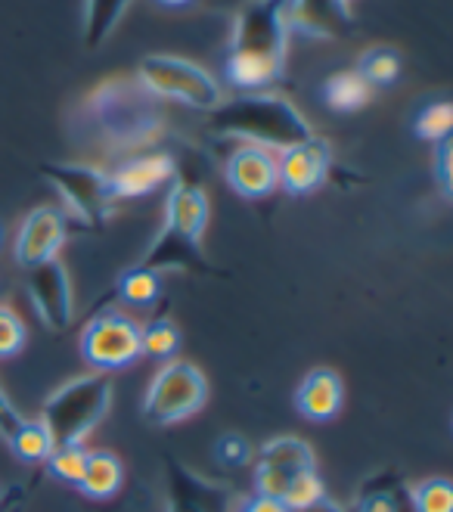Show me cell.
Here are the masks:
<instances>
[{"mask_svg":"<svg viewBox=\"0 0 453 512\" xmlns=\"http://www.w3.org/2000/svg\"><path fill=\"white\" fill-rule=\"evenodd\" d=\"M78 134L112 156H137L153 149L165 128L168 112L159 97L128 75H112L90 87L75 112Z\"/></svg>","mask_w":453,"mask_h":512,"instance_id":"1","label":"cell"},{"mask_svg":"<svg viewBox=\"0 0 453 512\" xmlns=\"http://www.w3.org/2000/svg\"><path fill=\"white\" fill-rule=\"evenodd\" d=\"M289 0H246L233 16L227 81L249 94L274 84L289 53Z\"/></svg>","mask_w":453,"mask_h":512,"instance_id":"2","label":"cell"},{"mask_svg":"<svg viewBox=\"0 0 453 512\" xmlns=\"http://www.w3.org/2000/svg\"><path fill=\"white\" fill-rule=\"evenodd\" d=\"M208 128L224 137H236L243 143H255L264 149H289L295 143H305L314 137V128L286 97L264 94V90H249L224 100L218 109L208 112Z\"/></svg>","mask_w":453,"mask_h":512,"instance_id":"3","label":"cell"},{"mask_svg":"<svg viewBox=\"0 0 453 512\" xmlns=\"http://www.w3.org/2000/svg\"><path fill=\"white\" fill-rule=\"evenodd\" d=\"M208 227V199L199 187L177 180L165 199V224L149 243L140 258V267L171 270V267H199L205 270L208 261L202 255V236Z\"/></svg>","mask_w":453,"mask_h":512,"instance_id":"4","label":"cell"},{"mask_svg":"<svg viewBox=\"0 0 453 512\" xmlns=\"http://www.w3.org/2000/svg\"><path fill=\"white\" fill-rule=\"evenodd\" d=\"M112 407V379L109 373H84L59 385L44 401L41 423L47 426L53 447L84 444Z\"/></svg>","mask_w":453,"mask_h":512,"instance_id":"5","label":"cell"},{"mask_svg":"<svg viewBox=\"0 0 453 512\" xmlns=\"http://www.w3.org/2000/svg\"><path fill=\"white\" fill-rule=\"evenodd\" d=\"M134 78L162 103L171 100V103L190 106L199 112H211L224 103V90H221L218 78L184 56L149 53L140 59Z\"/></svg>","mask_w":453,"mask_h":512,"instance_id":"6","label":"cell"},{"mask_svg":"<svg viewBox=\"0 0 453 512\" xmlns=\"http://www.w3.org/2000/svg\"><path fill=\"white\" fill-rule=\"evenodd\" d=\"M208 401V379L187 360H165L149 379L143 416L149 426H174L199 413Z\"/></svg>","mask_w":453,"mask_h":512,"instance_id":"7","label":"cell"},{"mask_svg":"<svg viewBox=\"0 0 453 512\" xmlns=\"http://www.w3.org/2000/svg\"><path fill=\"white\" fill-rule=\"evenodd\" d=\"M38 171L50 187H56V193L63 196V202L84 224L103 227L115 215L118 199L103 168L78 162H41Z\"/></svg>","mask_w":453,"mask_h":512,"instance_id":"8","label":"cell"},{"mask_svg":"<svg viewBox=\"0 0 453 512\" xmlns=\"http://www.w3.org/2000/svg\"><path fill=\"white\" fill-rule=\"evenodd\" d=\"M78 348L94 373L125 370L140 357V326L118 311H103L94 320H87Z\"/></svg>","mask_w":453,"mask_h":512,"instance_id":"9","label":"cell"},{"mask_svg":"<svg viewBox=\"0 0 453 512\" xmlns=\"http://www.w3.org/2000/svg\"><path fill=\"white\" fill-rule=\"evenodd\" d=\"M252 460H255V475H252L255 494L274 497V500H283L289 481L298 472L317 469L314 447L305 438H295V435L270 438L267 444H261V450Z\"/></svg>","mask_w":453,"mask_h":512,"instance_id":"10","label":"cell"},{"mask_svg":"<svg viewBox=\"0 0 453 512\" xmlns=\"http://www.w3.org/2000/svg\"><path fill=\"white\" fill-rule=\"evenodd\" d=\"M25 292L38 320L53 329V333H63L75 320V295H72V280L69 270L63 267L59 258H50L44 264L28 267V280Z\"/></svg>","mask_w":453,"mask_h":512,"instance_id":"11","label":"cell"},{"mask_svg":"<svg viewBox=\"0 0 453 512\" xmlns=\"http://www.w3.org/2000/svg\"><path fill=\"white\" fill-rule=\"evenodd\" d=\"M165 509L168 512H233V488L196 475L193 469L168 460L165 469Z\"/></svg>","mask_w":453,"mask_h":512,"instance_id":"12","label":"cell"},{"mask_svg":"<svg viewBox=\"0 0 453 512\" xmlns=\"http://www.w3.org/2000/svg\"><path fill=\"white\" fill-rule=\"evenodd\" d=\"M329 165H332V149L323 137H311L305 143H295L289 149H283L277 159V184L289 193V196H311L317 193L326 177H329Z\"/></svg>","mask_w":453,"mask_h":512,"instance_id":"13","label":"cell"},{"mask_svg":"<svg viewBox=\"0 0 453 512\" xmlns=\"http://www.w3.org/2000/svg\"><path fill=\"white\" fill-rule=\"evenodd\" d=\"M66 243V215L56 205H38L16 233V261L28 270L59 255Z\"/></svg>","mask_w":453,"mask_h":512,"instance_id":"14","label":"cell"},{"mask_svg":"<svg viewBox=\"0 0 453 512\" xmlns=\"http://www.w3.org/2000/svg\"><path fill=\"white\" fill-rule=\"evenodd\" d=\"M174 171L177 165L168 153H162V149H146V153L122 159L106 174H109V187L115 199H140L165 187L174 177Z\"/></svg>","mask_w":453,"mask_h":512,"instance_id":"15","label":"cell"},{"mask_svg":"<svg viewBox=\"0 0 453 512\" xmlns=\"http://www.w3.org/2000/svg\"><path fill=\"white\" fill-rule=\"evenodd\" d=\"M227 184L243 199H267L277 184V156L264 146L239 143L227 159Z\"/></svg>","mask_w":453,"mask_h":512,"instance_id":"16","label":"cell"},{"mask_svg":"<svg viewBox=\"0 0 453 512\" xmlns=\"http://www.w3.org/2000/svg\"><path fill=\"white\" fill-rule=\"evenodd\" d=\"M342 404H345L342 376L329 367L311 370L295 391V410L305 419H311V423H329V419H336Z\"/></svg>","mask_w":453,"mask_h":512,"instance_id":"17","label":"cell"},{"mask_svg":"<svg viewBox=\"0 0 453 512\" xmlns=\"http://www.w3.org/2000/svg\"><path fill=\"white\" fill-rule=\"evenodd\" d=\"M336 19L351 22V10H345L339 0H289V28L308 38H332Z\"/></svg>","mask_w":453,"mask_h":512,"instance_id":"18","label":"cell"},{"mask_svg":"<svg viewBox=\"0 0 453 512\" xmlns=\"http://www.w3.org/2000/svg\"><path fill=\"white\" fill-rule=\"evenodd\" d=\"M125 485V466L112 450H87L84 460V475L75 485V491H81L90 500H109L122 491Z\"/></svg>","mask_w":453,"mask_h":512,"instance_id":"19","label":"cell"},{"mask_svg":"<svg viewBox=\"0 0 453 512\" xmlns=\"http://www.w3.org/2000/svg\"><path fill=\"white\" fill-rule=\"evenodd\" d=\"M131 4L134 0H84V22H81L84 47L100 50L112 38L118 22L125 19Z\"/></svg>","mask_w":453,"mask_h":512,"instance_id":"20","label":"cell"},{"mask_svg":"<svg viewBox=\"0 0 453 512\" xmlns=\"http://www.w3.org/2000/svg\"><path fill=\"white\" fill-rule=\"evenodd\" d=\"M373 97V87L360 78L354 69H342L323 81V103L336 112H357Z\"/></svg>","mask_w":453,"mask_h":512,"instance_id":"21","label":"cell"},{"mask_svg":"<svg viewBox=\"0 0 453 512\" xmlns=\"http://www.w3.org/2000/svg\"><path fill=\"white\" fill-rule=\"evenodd\" d=\"M10 450L16 454V460L22 463H44L50 457L53 450V438L47 432V426L41 423V419H22V423L16 426V432L7 438Z\"/></svg>","mask_w":453,"mask_h":512,"instance_id":"22","label":"cell"},{"mask_svg":"<svg viewBox=\"0 0 453 512\" xmlns=\"http://www.w3.org/2000/svg\"><path fill=\"white\" fill-rule=\"evenodd\" d=\"M118 295H122V301L131 308H149V305H156L162 295V280L153 270L134 264L118 277Z\"/></svg>","mask_w":453,"mask_h":512,"instance_id":"23","label":"cell"},{"mask_svg":"<svg viewBox=\"0 0 453 512\" xmlns=\"http://www.w3.org/2000/svg\"><path fill=\"white\" fill-rule=\"evenodd\" d=\"M354 72L370 87H388L401 78V56L391 47H370V50L360 53Z\"/></svg>","mask_w":453,"mask_h":512,"instance_id":"24","label":"cell"},{"mask_svg":"<svg viewBox=\"0 0 453 512\" xmlns=\"http://www.w3.org/2000/svg\"><path fill=\"white\" fill-rule=\"evenodd\" d=\"M180 348V329L168 320H149L140 326V357H153V360H174Z\"/></svg>","mask_w":453,"mask_h":512,"instance_id":"25","label":"cell"},{"mask_svg":"<svg viewBox=\"0 0 453 512\" xmlns=\"http://www.w3.org/2000/svg\"><path fill=\"white\" fill-rule=\"evenodd\" d=\"M351 512H413L410 506V491L401 485H367L364 491L357 494Z\"/></svg>","mask_w":453,"mask_h":512,"instance_id":"26","label":"cell"},{"mask_svg":"<svg viewBox=\"0 0 453 512\" xmlns=\"http://www.w3.org/2000/svg\"><path fill=\"white\" fill-rule=\"evenodd\" d=\"M323 497H329V494H326V485H323L320 472L317 469H308V472H298L289 481V488H286V494H283L280 503L286 509H292V512H305V509L317 506Z\"/></svg>","mask_w":453,"mask_h":512,"instance_id":"27","label":"cell"},{"mask_svg":"<svg viewBox=\"0 0 453 512\" xmlns=\"http://www.w3.org/2000/svg\"><path fill=\"white\" fill-rule=\"evenodd\" d=\"M413 512H453V488L447 478H426L407 488Z\"/></svg>","mask_w":453,"mask_h":512,"instance_id":"28","label":"cell"},{"mask_svg":"<svg viewBox=\"0 0 453 512\" xmlns=\"http://www.w3.org/2000/svg\"><path fill=\"white\" fill-rule=\"evenodd\" d=\"M413 131L419 140H429V143L447 140L453 131V106L447 100H438V103H429L426 109H419Z\"/></svg>","mask_w":453,"mask_h":512,"instance_id":"29","label":"cell"},{"mask_svg":"<svg viewBox=\"0 0 453 512\" xmlns=\"http://www.w3.org/2000/svg\"><path fill=\"white\" fill-rule=\"evenodd\" d=\"M84 460H87V450L81 444H72V447H53L44 463L53 478L66 481V485L75 488L84 475Z\"/></svg>","mask_w":453,"mask_h":512,"instance_id":"30","label":"cell"},{"mask_svg":"<svg viewBox=\"0 0 453 512\" xmlns=\"http://www.w3.org/2000/svg\"><path fill=\"white\" fill-rule=\"evenodd\" d=\"M28 342V329L22 323V317L7 308V305H0V360H7L13 354H19Z\"/></svg>","mask_w":453,"mask_h":512,"instance_id":"31","label":"cell"},{"mask_svg":"<svg viewBox=\"0 0 453 512\" xmlns=\"http://www.w3.org/2000/svg\"><path fill=\"white\" fill-rule=\"evenodd\" d=\"M215 457H218V463L239 469V466H249L252 463L255 450H252V444L243 435H239V432H224L218 438V444H215Z\"/></svg>","mask_w":453,"mask_h":512,"instance_id":"32","label":"cell"},{"mask_svg":"<svg viewBox=\"0 0 453 512\" xmlns=\"http://www.w3.org/2000/svg\"><path fill=\"white\" fill-rule=\"evenodd\" d=\"M435 177L441 184L444 199L453 196V149H450V137L435 143Z\"/></svg>","mask_w":453,"mask_h":512,"instance_id":"33","label":"cell"},{"mask_svg":"<svg viewBox=\"0 0 453 512\" xmlns=\"http://www.w3.org/2000/svg\"><path fill=\"white\" fill-rule=\"evenodd\" d=\"M22 419H25V416L13 407V401L7 398V391L0 388V438L7 441V438L16 432V426L22 423Z\"/></svg>","mask_w":453,"mask_h":512,"instance_id":"34","label":"cell"},{"mask_svg":"<svg viewBox=\"0 0 453 512\" xmlns=\"http://www.w3.org/2000/svg\"><path fill=\"white\" fill-rule=\"evenodd\" d=\"M233 512H292V509H286L280 500H274V497H261V494H255V497H249V500H243L239 503Z\"/></svg>","mask_w":453,"mask_h":512,"instance_id":"35","label":"cell"},{"mask_svg":"<svg viewBox=\"0 0 453 512\" xmlns=\"http://www.w3.org/2000/svg\"><path fill=\"white\" fill-rule=\"evenodd\" d=\"M156 4H162V7H187V4H193V0H156Z\"/></svg>","mask_w":453,"mask_h":512,"instance_id":"36","label":"cell"},{"mask_svg":"<svg viewBox=\"0 0 453 512\" xmlns=\"http://www.w3.org/2000/svg\"><path fill=\"white\" fill-rule=\"evenodd\" d=\"M339 4H342L345 10H351V4H354V0H339Z\"/></svg>","mask_w":453,"mask_h":512,"instance_id":"37","label":"cell"},{"mask_svg":"<svg viewBox=\"0 0 453 512\" xmlns=\"http://www.w3.org/2000/svg\"><path fill=\"white\" fill-rule=\"evenodd\" d=\"M0 500H4V488H0Z\"/></svg>","mask_w":453,"mask_h":512,"instance_id":"38","label":"cell"}]
</instances>
